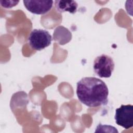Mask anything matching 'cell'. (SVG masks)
Returning <instances> with one entry per match:
<instances>
[{
  "label": "cell",
  "instance_id": "cell-7",
  "mask_svg": "<svg viewBox=\"0 0 133 133\" xmlns=\"http://www.w3.org/2000/svg\"><path fill=\"white\" fill-rule=\"evenodd\" d=\"M0 2L1 3V5L3 7L6 8H10L17 5L19 1H8L7 2V1H1Z\"/></svg>",
  "mask_w": 133,
  "mask_h": 133
},
{
  "label": "cell",
  "instance_id": "cell-4",
  "mask_svg": "<svg viewBox=\"0 0 133 133\" xmlns=\"http://www.w3.org/2000/svg\"><path fill=\"white\" fill-rule=\"evenodd\" d=\"M114 118L117 125L126 129L131 128L133 126V106L121 105L116 109Z\"/></svg>",
  "mask_w": 133,
  "mask_h": 133
},
{
  "label": "cell",
  "instance_id": "cell-5",
  "mask_svg": "<svg viewBox=\"0 0 133 133\" xmlns=\"http://www.w3.org/2000/svg\"><path fill=\"white\" fill-rule=\"evenodd\" d=\"M25 8L30 12L36 15H43L49 11L52 7V1H23Z\"/></svg>",
  "mask_w": 133,
  "mask_h": 133
},
{
  "label": "cell",
  "instance_id": "cell-3",
  "mask_svg": "<svg viewBox=\"0 0 133 133\" xmlns=\"http://www.w3.org/2000/svg\"><path fill=\"white\" fill-rule=\"evenodd\" d=\"M52 39V36L49 32L43 29L33 30L28 37V42L31 47L38 51L49 46Z\"/></svg>",
  "mask_w": 133,
  "mask_h": 133
},
{
  "label": "cell",
  "instance_id": "cell-6",
  "mask_svg": "<svg viewBox=\"0 0 133 133\" xmlns=\"http://www.w3.org/2000/svg\"><path fill=\"white\" fill-rule=\"evenodd\" d=\"M55 5L57 11L60 13L69 12L74 14L77 11L78 4L74 1H56Z\"/></svg>",
  "mask_w": 133,
  "mask_h": 133
},
{
  "label": "cell",
  "instance_id": "cell-1",
  "mask_svg": "<svg viewBox=\"0 0 133 133\" xmlns=\"http://www.w3.org/2000/svg\"><path fill=\"white\" fill-rule=\"evenodd\" d=\"M76 95L84 105L97 107L108 103L109 89L102 80L95 77H85L77 83Z\"/></svg>",
  "mask_w": 133,
  "mask_h": 133
},
{
  "label": "cell",
  "instance_id": "cell-2",
  "mask_svg": "<svg viewBox=\"0 0 133 133\" xmlns=\"http://www.w3.org/2000/svg\"><path fill=\"white\" fill-rule=\"evenodd\" d=\"M114 67L115 64L112 58L105 54L97 56L94 61V71L101 78L111 77Z\"/></svg>",
  "mask_w": 133,
  "mask_h": 133
}]
</instances>
